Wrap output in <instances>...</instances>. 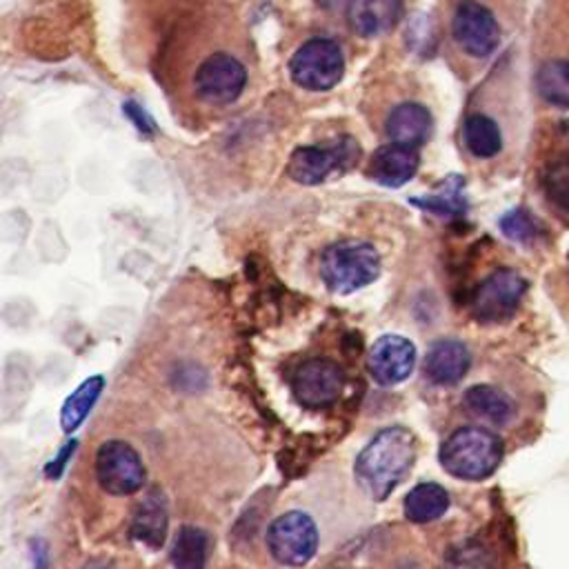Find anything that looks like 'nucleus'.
<instances>
[{
	"label": "nucleus",
	"instance_id": "18",
	"mask_svg": "<svg viewBox=\"0 0 569 569\" xmlns=\"http://www.w3.org/2000/svg\"><path fill=\"white\" fill-rule=\"evenodd\" d=\"M462 142L473 158L489 160L496 158L502 149V131L493 118L473 111L462 122Z\"/></svg>",
	"mask_w": 569,
	"mask_h": 569
},
{
	"label": "nucleus",
	"instance_id": "4",
	"mask_svg": "<svg viewBox=\"0 0 569 569\" xmlns=\"http://www.w3.org/2000/svg\"><path fill=\"white\" fill-rule=\"evenodd\" d=\"M320 276L333 293H351L380 276V256L362 240L333 242L320 256Z\"/></svg>",
	"mask_w": 569,
	"mask_h": 569
},
{
	"label": "nucleus",
	"instance_id": "17",
	"mask_svg": "<svg viewBox=\"0 0 569 569\" xmlns=\"http://www.w3.org/2000/svg\"><path fill=\"white\" fill-rule=\"evenodd\" d=\"M167 525H169V513H167V502L160 491H149L136 507L133 518H131V536L158 549L164 542L167 536Z\"/></svg>",
	"mask_w": 569,
	"mask_h": 569
},
{
	"label": "nucleus",
	"instance_id": "24",
	"mask_svg": "<svg viewBox=\"0 0 569 569\" xmlns=\"http://www.w3.org/2000/svg\"><path fill=\"white\" fill-rule=\"evenodd\" d=\"M411 202L438 216H462L467 211L465 180L460 176H449L445 182H440V187L433 193L411 198Z\"/></svg>",
	"mask_w": 569,
	"mask_h": 569
},
{
	"label": "nucleus",
	"instance_id": "25",
	"mask_svg": "<svg viewBox=\"0 0 569 569\" xmlns=\"http://www.w3.org/2000/svg\"><path fill=\"white\" fill-rule=\"evenodd\" d=\"M500 231L520 244H529L538 238V224L525 209H511L500 218Z\"/></svg>",
	"mask_w": 569,
	"mask_h": 569
},
{
	"label": "nucleus",
	"instance_id": "13",
	"mask_svg": "<svg viewBox=\"0 0 569 569\" xmlns=\"http://www.w3.org/2000/svg\"><path fill=\"white\" fill-rule=\"evenodd\" d=\"M431 124H433V120L425 104L405 100V102L393 104L387 111L385 136H387V142L418 149L427 142V138L431 133Z\"/></svg>",
	"mask_w": 569,
	"mask_h": 569
},
{
	"label": "nucleus",
	"instance_id": "16",
	"mask_svg": "<svg viewBox=\"0 0 569 569\" xmlns=\"http://www.w3.org/2000/svg\"><path fill=\"white\" fill-rule=\"evenodd\" d=\"M471 365V353L460 340H438L429 347L425 356V376L436 385L460 382Z\"/></svg>",
	"mask_w": 569,
	"mask_h": 569
},
{
	"label": "nucleus",
	"instance_id": "29",
	"mask_svg": "<svg viewBox=\"0 0 569 569\" xmlns=\"http://www.w3.org/2000/svg\"><path fill=\"white\" fill-rule=\"evenodd\" d=\"M31 558H33V569H51L49 551L42 540H31Z\"/></svg>",
	"mask_w": 569,
	"mask_h": 569
},
{
	"label": "nucleus",
	"instance_id": "1",
	"mask_svg": "<svg viewBox=\"0 0 569 569\" xmlns=\"http://www.w3.org/2000/svg\"><path fill=\"white\" fill-rule=\"evenodd\" d=\"M249 84V47L233 27L200 24L178 56L176 91L187 109L211 113L240 100Z\"/></svg>",
	"mask_w": 569,
	"mask_h": 569
},
{
	"label": "nucleus",
	"instance_id": "28",
	"mask_svg": "<svg viewBox=\"0 0 569 569\" xmlns=\"http://www.w3.org/2000/svg\"><path fill=\"white\" fill-rule=\"evenodd\" d=\"M76 445H78L76 440H69V442L58 451V456L44 467V476H47V478H53V480H56V478L62 476V471H64V467H67V460L71 458Z\"/></svg>",
	"mask_w": 569,
	"mask_h": 569
},
{
	"label": "nucleus",
	"instance_id": "26",
	"mask_svg": "<svg viewBox=\"0 0 569 569\" xmlns=\"http://www.w3.org/2000/svg\"><path fill=\"white\" fill-rule=\"evenodd\" d=\"M545 189L549 198L569 211V167H556L545 178Z\"/></svg>",
	"mask_w": 569,
	"mask_h": 569
},
{
	"label": "nucleus",
	"instance_id": "10",
	"mask_svg": "<svg viewBox=\"0 0 569 569\" xmlns=\"http://www.w3.org/2000/svg\"><path fill=\"white\" fill-rule=\"evenodd\" d=\"M96 476L107 493L129 496L144 485V465L129 442L107 440L96 456Z\"/></svg>",
	"mask_w": 569,
	"mask_h": 569
},
{
	"label": "nucleus",
	"instance_id": "7",
	"mask_svg": "<svg viewBox=\"0 0 569 569\" xmlns=\"http://www.w3.org/2000/svg\"><path fill=\"white\" fill-rule=\"evenodd\" d=\"M360 156V147L353 138H338L327 144L298 147L287 164V176L298 184H320L333 171L351 167Z\"/></svg>",
	"mask_w": 569,
	"mask_h": 569
},
{
	"label": "nucleus",
	"instance_id": "14",
	"mask_svg": "<svg viewBox=\"0 0 569 569\" xmlns=\"http://www.w3.org/2000/svg\"><path fill=\"white\" fill-rule=\"evenodd\" d=\"M349 29L362 38L389 33L402 18V0H347Z\"/></svg>",
	"mask_w": 569,
	"mask_h": 569
},
{
	"label": "nucleus",
	"instance_id": "19",
	"mask_svg": "<svg viewBox=\"0 0 569 569\" xmlns=\"http://www.w3.org/2000/svg\"><path fill=\"white\" fill-rule=\"evenodd\" d=\"M449 509V493L438 482H420L405 496V516L411 522L438 520Z\"/></svg>",
	"mask_w": 569,
	"mask_h": 569
},
{
	"label": "nucleus",
	"instance_id": "21",
	"mask_svg": "<svg viewBox=\"0 0 569 569\" xmlns=\"http://www.w3.org/2000/svg\"><path fill=\"white\" fill-rule=\"evenodd\" d=\"M104 387V378L102 376H91L87 380H82V385L67 396L62 409H60V425L64 433H73L84 418L89 416V411L93 409L96 400L100 398Z\"/></svg>",
	"mask_w": 569,
	"mask_h": 569
},
{
	"label": "nucleus",
	"instance_id": "9",
	"mask_svg": "<svg viewBox=\"0 0 569 569\" xmlns=\"http://www.w3.org/2000/svg\"><path fill=\"white\" fill-rule=\"evenodd\" d=\"M525 291L527 280L518 271L496 269L473 289L471 313L480 322H502L513 316Z\"/></svg>",
	"mask_w": 569,
	"mask_h": 569
},
{
	"label": "nucleus",
	"instance_id": "8",
	"mask_svg": "<svg viewBox=\"0 0 569 569\" xmlns=\"http://www.w3.org/2000/svg\"><path fill=\"white\" fill-rule=\"evenodd\" d=\"M267 545L280 565L300 567L309 562L318 549L316 522L305 511H287L269 525Z\"/></svg>",
	"mask_w": 569,
	"mask_h": 569
},
{
	"label": "nucleus",
	"instance_id": "6",
	"mask_svg": "<svg viewBox=\"0 0 569 569\" xmlns=\"http://www.w3.org/2000/svg\"><path fill=\"white\" fill-rule=\"evenodd\" d=\"M289 76L305 91H331L345 76L340 44L327 36L305 40L289 60Z\"/></svg>",
	"mask_w": 569,
	"mask_h": 569
},
{
	"label": "nucleus",
	"instance_id": "22",
	"mask_svg": "<svg viewBox=\"0 0 569 569\" xmlns=\"http://www.w3.org/2000/svg\"><path fill=\"white\" fill-rule=\"evenodd\" d=\"M209 553V536L193 525L178 529L171 547V565L176 569H204Z\"/></svg>",
	"mask_w": 569,
	"mask_h": 569
},
{
	"label": "nucleus",
	"instance_id": "12",
	"mask_svg": "<svg viewBox=\"0 0 569 569\" xmlns=\"http://www.w3.org/2000/svg\"><path fill=\"white\" fill-rule=\"evenodd\" d=\"M369 373L371 378L382 385V387H391L402 382L405 378H409V373L413 371L416 365V347L411 340L402 338V336H380L371 349H369Z\"/></svg>",
	"mask_w": 569,
	"mask_h": 569
},
{
	"label": "nucleus",
	"instance_id": "11",
	"mask_svg": "<svg viewBox=\"0 0 569 569\" xmlns=\"http://www.w3.org/2000/svg\"><path fill=\"white\" fill-rule=\"evenodd\" d=\"M293 396L311 409L329 407L336 402L345 387L342 369L329 358H313L302 362L291 378Z\"/></svg>",
	"mask_w": 569,
	"mask_h": 569
},
{
	"label": "nucleus",
	"instance_id": "20",
	"mask_svg": "<svg viewBox=\"0 0 569 569\" xmlns=\"http://www.w3.org/2000/svg\"><path fill=\"white\" fill-rule=\"evenodd\" d=\"M465 407L480 416V418H487L496 425H502L507 422L516 407H513V400L500 389V387H493V385H473L465 391Z\"/></svg>",
	"mask_w": 569,
	"mask_h": 569
},
{
	"label": "nucleus",
	"instance_id": "2",
	"mask_svg": "<svg viewBox=\"0 0 569 569\" xmlns=\"http://www.w3.org/2000/svg\"><path fill=\"white\" fill-rule=\"evenodd\" d=\"M416 460V436L407 427H387L358 453L353 471L362 491L385 500L409 473Z\"/></svg>",
	"mask_w": 569,
	"mask_h": 569
},
{
	"label": "nucleus",
	"instance_id": "15",
	"mask_svg": "<svg viewBox=\"0 0 569 569\" xmlns=\"http://www.w3.org/2000/svg\"><path fill=\"white\" fill-rule=\"evenodd\" d=\"M418 164H420L418 149L387 142L373 151L367 167V176L382 187L396 189L407 184L416 176Z\"/></svg>",
	"mask_w": 569,
	"mask_h": 569
},
{
	"label": "nucleus",
	"instance_id": "27",
	"mask_svg": "<svg viewBox=\"0 0 569 569\" xmlns=\"http://www.w3.org/2000/svg\"><path fill=\"white\" fill-rule=\"evenodd\" d=\"M122 113H127V118L136 124V129L140 131V133H144V136H151V133H156V122H153V118L142 109V107H138L136 102H124L122 104Z\"/></svg>",
	"mask_w": 569,
	"mask_h": 569
},
{
	"label": "nucleus",
	"instance_id": "23",
	"mask_svg": "<svg viewBox=\"0 0 569 569\" xmlns=\"http://www.w3.org/2000/svg\"><path fill=\"white\" fill-rule=\"evenodd\" d=\"M538 96L560 109L569 107V62L560 58L545 60L536 71Z\"/></svg>",
	"mask_w": 569,
	"mask_h": 569
},
{
	"label": "nucleus",
	"instance_id": "30",
	"mask_svg": "<svg viewBox=\"0 0 569 569\" xmlns=\"http://www.w3.org/2000/svg\"><path fill=\"white\" fill-rule=\"evenodd\" d=\"M316 2H318L320 7H327V9H329V7H336L340 0H316Z\"/></svg>",
	"mask_w": 569,
	"mask_h": 569
},
{
	"label": "nucleus",
	"instance_id": "3",
	"mask_svg": "<svg viewBox=\"0 0 569 569\" xmlns=\"http://www.w3.org/2000/svg\"><path fill=\"white\" fill-rule=\"evenodd\" d=\"M502 440L485 427H460L440 447V465L447 473L462 480L489 478L500 460Z\"/></svg>",
	"mask_w": 569,
	"mask_h": 569
},
{
	"label": "nucleus",
	"instance_id": "5",
	"mask_svg": "<svg viewBox=\"0 0 569 569\" xmlns=\"http://www.w3.org/2000/svg\"><path fill=\"white\" fill-rule=\"evenodd\" d=\"M502 29L482 0H456L449 13V40L456 51L471 60H487L500 44Z\"/></svg>",
	"mask_w": 569,
	"mask_h": 569
}]
</instances>
